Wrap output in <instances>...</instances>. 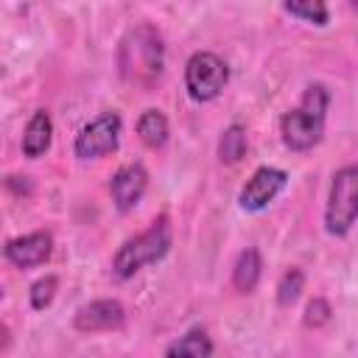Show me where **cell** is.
I'll list each match as a JSON object with an SVG mask.
<instances>
[{"instance_id": "obj_16", "label": "cell", "mask_w": 358, "mask_h": 358, "mask_svg": "<svg viewBox=\"0 0 358 358\" xmlns=\"http://www.w3.org/2000/svg\"><path fill=\"white\" fill-rule=\"evenodd\" d=\"M282 11L291 17H299L310 25H327L330 11L322 0H302V3H282Z\"/></svg>"}, {"instance_id": "obj_12", "label": "cell", "mask_w": 358, "mask_h": 358, "mask_svg": "<svg viewBox=\"0 0 358 358\" xmlns=\"http://www.w3.org/2000/svg\"><path fill=\"white\" fill-rule=\"evenodd\" d=\"M210 355H213V338L204 327H190L165 350V358H210Z\"/></svg>"}, {"instance_id": "obj_13", "label": "cell", "mask_w": 358, "mask_h": 358, "mask_svg": "<svg viewBox=\"0 0 358 358\" xmlns=\"http://www.w3.org/2000/svg\"><path fill=\"white\" fill-rule=\"evenodd\" d=\"M260 271H263L260 252L255 246L241 249L238 257H235V266H232V285H235V291H241V294L255 291V285L260 280Z\"/></svg>"}, {"instance_id": "obj_15", "label": "cell", "mask_w": 358, "mask_h": 358, "mask_svg": "<svg viewBox=\"0 0 358 358\" xmlns=\"http://www.w3.org/2000/svg\"><path fill=\"white\" fill-rule=\"evenodd\" d=\"M243 154H246V131H243V126L232 123V126H227V129L221 131V140H218V159L227 162V165H232V162H238Z\"/></svg>"}, {"instance_id": "obj_8", "label": "cell", "mask_w": 358, "mask_h": 358, "mask_svg": "<svg viewBox=\"0 0 358 358\" xmlns=\"http://www.w3.org/2000/svg\"><path fill=\"white\" fill-rule=\"evenodd\" d=\"M126 324V308L117 299H92L81 305L73 316V327L78 333H106L120 330Z\"/></svg>"}, {"instance_id": "obj_2", "label": "cell", "mask_w": 358, "mask_h": 358, "mask_svg": "<svg viewBox=\"0 0 358 358\" xmlns=\"http://www.w3.org/2000/svg\"><path fill=\"white\" fill-rule=\"evenodd\" d=\"M327 106H330V92L324 84H310L299 103L294 109H288L280 120V134L288 151H310L313 145H319L322 134H324V117H327Z\"/></svg>"}, {"instance_id": "obj_17", "label": "cell", "mask_w": 358, "mask_h": 358, "mask_svg": "<svg viewBox=\"0 0 358 358\" xmlns=\"http://www.w3.org/2000/svg\"><path fill=\"white\" fill-rule=\"evenodd\" d=\"M302 285H305L302 268H288V271L280 277V282H277V302H280V305L296 302V296L302 294Z\"/></svg>"}, {"instance_id": "obj_3", "label": "cell", "mask_w": 358, "mask_h": 358, "mask_svg": "<svg viewBox=\"0 0 358 358\" xmlns=\"http://www.w3.org/2000/svg\"><path fill=\"white\" fill-rule=\"evenodd\" d=\"M171 249V221L168 215L154 218L140 235L123 241L112 257V271L117 280H129L134 277L140 268L162 260Z\"/></svg>"}, {"instance_id": "obj_9", "label": "cell", "mask_w": 358, "mask_h": 358, "mask_svg": "<svg viewBox=\"0 0 358 358\" xmlns=\"http://www.w3.org/2000/svg\"><path fill=\"white\" fill-rule=\"evenodd\" d=\"M145 187H148V171L140 162L120 165L109 179V193L120 213H129L131 207H137Z\"/></svg>"}, {"instance_id": "obj_7", "label": "cell", "mask_w": 358, "mask_h": 358, "mask_svg": "<svg viewBox=\"0 0 358 358\" xmlns=\"http://www.w3.org/2000/svg\"><path fill=\"white\" fill-rule=\"evenodd\" d=\"M285 182H288V173L285 171L271 168V165H260L249 176V182L241 187L238 204L243 210H249V213H260V210H266L277 199V193L285 187Z\"/></svg>"}, {"instance_id": "obj_4", "label": "cell", "mask_w": 358, "mask_h": 358, "mask_svg": "<svg viewBox=\"0 0 358 358\" xmlns=\"http://www.w3.org/2000/svg\"><path fill=\"white\" fill-rule=\"evenodd\" d=\"M358 221V165H344L333 173L327 207H324V229L336 238L347 235Z\"/></svg>"}, {"instance_id": "obj_5", "label": "cell", "mask_w": 358, "mask_h": 358, "mask_svg": "<svg viewBox=\"0 0 358 358\" xmlns=\"http://www.w3.org/2000/svg\"><path fill=\"white\" fill-rule=\"evenodd\" d=\"M227 81H229V67L213 50H199L185 64V90L196 103H207L218 98Z\"/></svg>"}, {"instance_id": "obj_10", "label": "cell", "mask_w": 358, "mask_h": 358, "mask_svg": "<svg viewBox=\"0 0 358 358\" xmlns=\"http://www.w3.org/2000/svg\"><path fill=\"white\" fill-rule=\"evenodd\" d=\"M53 252V238L45 229L20 235V238H8L3 246V255L8 263H14L17 268H34L42 266Z\"/></svg>"}, {"instance_id": "obj_19", "label": "cell", "mask_w": 358, "mask_h": 358, "mask_svg": "<svg viewBox=\"0 0 358 358\" xmlns=\"http://www.w3.org/2000/svg\"><path fill=\"white\" fill-rule=\"evenodd\" d=\"M330 319H333V308H330V302L324 296H313L305 305V324L308 327H324Z\"/></svg>"}, {"instance_id": "obj_14", "label": "cell", "mask_w": 358, "mask_h": 358, "mask_svg": "<svg viewBox=\"0 0 358 358\" xmlns=\"http://www.w3.org/2000/svg\"><path fill=\"white\" fill-rule=\"evenodd\" d=\"M168 117L159 112V109H145L140 117H137V137L148 145V148H162L168 143Z\"/></svg>"}, {"instance_id": "obj_1", "label": "cell", "mask_w": 358, "mask_h": 358, "mask_svg": "<svg viewBox=\"0 0 358 358\" xmlns=\"http://www.w3.org/2000/svg\"><path fill=\"white\" fill-rule=\"evenodd\" d=\"M165 67V42L154 25H134L117 48V70L123 81L151 87Z\"/></svg>"}, {"instance_id": "obj_11", "label": "cell", "mask_w": 358, "mask_h": 358, "mask_svg": "<svg viewBox=\"0 0 358 358\" xmlns=\"http://www.w3.org/2000/svg\"><path fill=\"white\" fill-rule=\"evenodd\" d=\"M50 140H53L50 115L45 109H36L31 115V120L25 123V131H22V154L31 157V159H36V157H42L50 148Z\"/></svg>"}, {"instance_id": "obj_6", "label": "cell", "mask_w": 358, "mask_h": 358, "mask_svg": "<svg viewBox=\"0 0 358 358\" xmlns=\"http://www.w3.org/2000/svg\"><path fill=\"white\" fill-rule=\"evenodd\" d=\"M117 140H120V115L117 112H101L98 117H92L90 123L81 126V131L76 134L73 151L78 159H95V157L115 151Z\"/></svg>"}, {"instance_id": "obj_18", "label": "cell", "mask_w": 358, "mask_h": 358, "mask_svg": "<svg viewBox=\"0 0 358 358\" xmlns=\"http://www.w3.org/2000/svg\"><path fill=\"white\" fill-rule=\"evenodd\" d=\"M56 288H59V280H56L53 274L39 277V280L31 285V308H34V310H45V308L53 302Z\"/></svg>"}]
</instances>
